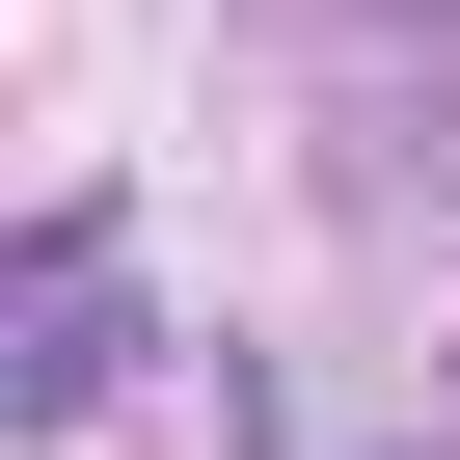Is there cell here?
Returning <instances> with one entry per match:
<instances>
[{"instance_id":"obj_1","label":"cell","mask_w":460,"mask_h":460,"mask_svg":"<svg viewBox=\"0 0 460 460\" xmlns=\"http://www.w3.org/2000/svg\"><path fill=\"white\" fill-rule=\"evenodd\" d=\"M109 244H136L109 190H55V217H28V325H0V433H28V460H55V433H82L136 352H163V298H136Z\"/></svg>"},{"instance_id":"obj_3","label":"cell","mask_w":460,"mask_h":460,"mask_svg":"<svg viewBox=\"0 0 460 460\" xmlns=\"http://www.w3.org/2000/svg\"><path fill=\"white\" fill-rule=\"evenodd\" d=\"M352 460H460V406H406V433H352Z\"/></svg>"},{"instance_id":"obj_4","label":"cell","mask_w":460,"mask_h":460,"mask_svg":"<svg viewBox=\"0 0 460 460\" xmlns=\"http://www.w3.org/2000/svg\"><path fill=\"white\" fill-rule=\"evenodd\" d=\"M433 28H460V0H433Z\"/></svg>"},{"instance_id":"obj_2","label":"cell","mask_w":460,"mask_h":460,"mask_svg":"<svg viewBox=\"0 0 460 460\" xmlns=\"http://www.w3.org/2000/svg\"><path fill=\"white\" fill-rule=\"evenodd\" d=\"M379 163H406V190H460V82H433V109H406V136H379Z\"/></svg>"}]
</instances>
